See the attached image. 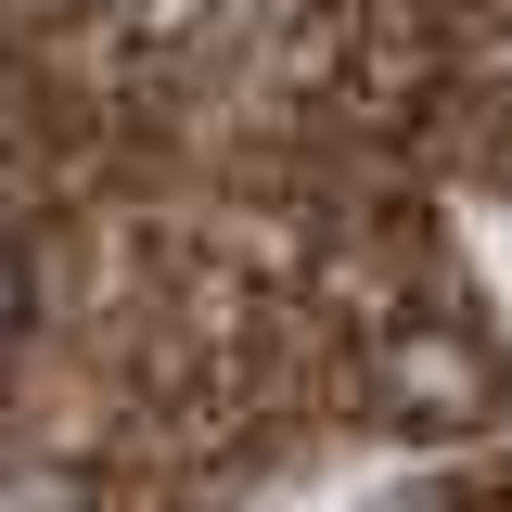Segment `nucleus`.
Segmentation results:
<instances>
[{
	"mask_svg": "<svg viewBox=\"0 0 512 512\" xmlns=\"http://www.w3.org/2000/svg\"><path fill=\"white\" fill-rule=\"evenodd\" d=\"M0 308H13V269H0Z\"/></svg>",
	"mask_w": 512,
	"mask_h": 512,
	"instance_id": "1",
	"label": "nucleus"
}]
</instances>
